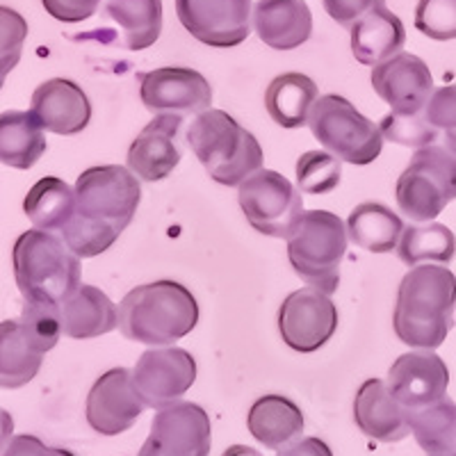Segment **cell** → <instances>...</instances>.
Returning <instances> with one entry per match:
<instances>
[{"label": "cell", "instance_id": "6da1fadb", "mask_svg": "<svg viewBox=\"0 0 456 456\" xmlns=\"http://www.w3.org/2000/svg\"><path fill=\"white\" fill-rule=\"evenodd\" d=\"M76 213L62 240L78 258H94L112 247L135 217L142 201L140 178L119 165L92 167L76 181Z\"/></svg>", "mask_w": 456, "mask_h": 456}, {"label": "cell", "instance_id": "7a4b0ae2", "mask_svg": "<svg viewBox=\"0 0 456 456\" xmlns=\"http://www.w3.org/2000/svg\"><path fill=\"white\" fill-rule=\"evenodd\" d=\"M456 276L445 265H418L399 283L393 327L404 345L441 347L454 327Z\"/></svg>", "mask_w": 456, "mask_h": 456}, {"label": "cell", "instance_id": "3957f363", "mask_svg": "<svg viewBox=\"0 0 456 456\" xmlns=\"http://www.w3.org/2000/svg\"><path fill=\"white\" fill-rule=\"evenodd\" d=\"M199 324V304L185 285L156 281L137 285L119 304V329L128 340L167 347Z\"/></svg>", "mask_w": 456, "mask_h": 456}, {"label": "cell", "instance_id": "277c9868", "mask_svg": "<svg viewBox=\"0 0 456 456\" xmlns=\"http://www.w3.org/2000/svg\"><path fill=\"white\" fill-rule=\"evenodd\" d=\"M12 265L23 301L62 306L83 285L78 256L64 240L39 228L19 235L12 249Z\"/></svg>", "mask_w": 456, "mask_h": 456}, {"label": "cell", "instance_id": "5b68a950", "mask_svg": "<svg viewBox=\"0 0 456 456\" xmlns=\"http://www.w3.org/2000/svg\"><path fill=\"white\" fill-rule=\"evenodd\" d=\"M187 144L215 183L242 185L263 169V149L249 130L224 110H206L187 128Z\"/></svg>", "mask_w": 456, "mask_h": 456}, {"label": "cell", "instance_id": "8992f818", "mask_svg": "<svg viewBox=\"0 0 456 456\" xmlns=\"http://www.w3.org/2000/svg\"><path fill=\"white\" fill-rule=\"evenodd\" d=\"M347 254V226L327 210H308L288 238V258L308 288L331 297L340 285V265Z\"/></svg>", "mask_w": 456, "mask_h": 456}, {"label": "cell", "instance_id": "52a82bcc", "mask_svg": "<svg viewBox=\"0 0 456 456\" xmlns=\"http://www.w3.org/2000/svg\"><path fill=\"white\" fill-rule=\"evenodd\" d=\"M313 135L338 160L363 167L377 160L384 149V135L374 121L356 110L352 101L327 94L315 101L308 117Z\"/></svg>", "mask_w": 456, "mask_h": 456}, {"label": "cell", "instance_id": "ba28073f", "mask_svg": "<svg viewBox=\"0 0 456 456\" xmlns=\"http://www.w3.org/2000/svg\"><path fill=\"white\" fill-rule=\"evenodd\" d=\"M399 210L411 222H434L456 199V156L443 146L415 151L397 181Z\"/></svg>", "mask_w": 456, "mask_h": 456}, {"label": "cell", "instance_id": "9c48e42d", "mask_svg": "<svg viewBox=\"0 0 456 456\" xmlns=\"http://www.w3.org/2000/svg\"><path fill=\"white\" fill-rule=\"evenodd\" d=\"M240 208L258 233L288 240L304 217V199L283 174L272 169L256 171L240 185Z\"/></svg>", "mask_w": 456, "mask_h": 456}, {"label": "cell", "instance_id": "30bf717a", "mask_svg": "<svg viewBox=\"0 0 456 456\" xmlns=\"http://www.w3.org/2000/svg\"><path fill=\"white\" fill-rule=\"evenodd\" d=\"M213 427L206 411L192 402H174L153 415L151 434L137 456H210Z\"/></svg>", "mask_w": 456, "mask_h": 456}, {"label": "cell", "instance_id": "8fae6325", "mask_svg": "<svg viewBox=\"0 0 456 456\" xmlns=\"http://www.w3.org/2000/svg\"><path fill=\"white\" fill-rule=\"evenodd\" d=\"M251 0H176V16L197 42L233 48L251 35Z\"/></svg>", "mask_w": 456, "mask_h": 456}, {"label": "cell", "instance_id": "7c38bea8", "mask_svg": "<svg viewBox=\"0 0 456 456\" xmlns=\"http://www.w3.org/2000/svg\"><path fill=\"white\" fill-rule=\"evenodd\" d=\"M338 329V308L329 295L315 288H301L285 297L279 311L283 342L299 354L324 347Z\"/></svg>", "mask_w": 456, "mask_h": 456}, {"label": "cell", "instance_id": "4fadbf2b", "mask_svg": "<svg viewBox=\"0 0 456 456\" xmlns=\"http://www.w3.org/2000/svg\"><path fill=\"white\" fill-rule=\"evenodd\" d=\"M133 381L144 404L158 411L178 402L192 388L197 381V361L181 347L149 349L137 361Z\"/></svg>", "mask_w": 456, "mask_h": 456}, {"label": "cell", "instance_id": "5bb4252c", "mask_svg": "<svg viewBox=\"0 0 456 456\" xmlns=\"http://www.w3.org/2000/svg\"><path fill=\"white\" fill-rule=\"evenodd\" d=\"M137 80L142 103L153 114H201L213 103V87L194 69L162 67L137 73Z\"/></svg>", "mask_w": 456, "mask_h": 456}, {"label": "cell", "instance_id": "9a60e30c", "mask_svg": "<svg viewBox=\"0 0 456 456\" xmlns=\"http://www.w3.org/2000/svg\"><path fill=\"white\" fill-rule=\"evenodd\" d=\"M146 404L133 381V372L112 368L94 381L87 395L85 415L96 434L119 436L140 420Z\"/></svg>", "mask_w": 456, "mask_h": 456}, {"label": "cell", "instance_id": "2e32d148", "mask_svg": "<svg viewBox=\"0 0 456 456\" xmlns=\"http://www.w3.org/2000/svg\"><path fill=\"white\" fill-rule=\"evenodd\" d=\"M386 386L406 411H420L445 397L450 370L431 349L409 352L390 365Z\"/></svg>", "mask_w": 456, "mask_h": 456}, {"label": "cell", "instance_id": "e0dca14e", "mask_svg": "<svg viewBox=\"0 0 456 456\" xmlns=\"http://www.w3.org/2000/svg\"><path fill=\"white\" fill-rule=\"evenodd\" d=\"M372 87L393 114H422L434 94V78L420 57L402 51L374 67Z\"/></svg>", "mask_w": 456, "mask_h": 456}, {"label": "cell", "instance_id": "ac0fdd59", "mask_svg": "<svg viewBox=\"0 0 456 456\" xmlns=\"http://www.w3.org/2000/svg\"><path fill=\"white\" fill-rule=\"evenodd\" d=\"M181 126V114H156V119L144 126V130L133 140L126 158H128V169L140 181H162L176 169L183 156L178 146Z\"/></svg>", "mask_w": 456, "mask_h": 456}, {"label": "cell", "instance_id": "d6986e66", "mask_svg": "<svg viewBox=\"0 0 456 456\" xmlns=\"http://www.w3.org/2000/svg\"><path fill=\"white\" fill-rule=\"evenodd\" d=\"M30 112L44 130L55 135H78L92 119V103L78 83L53 78L32 92Z\"/></svg>", "mask_w": 456, "mask_h": 456}, {"label": "cell", "instance_id": "ffe728a7", "mask_svg": "<svg viewBox=\"0 0 456 456\" xmlns=\"http://www.w3.org/2000/svg\"><path fill=\"white\" fill-rule=\"evenodd\" d=\"M354 420L379 443H399L411 434V411L399 404L386 381L368 379L354 399Z\"/></svg>", "mask_w": 456, "mask_h": 456}, {"label": "cell", "instance_id": "44dd1931", "mask_svg": "<svg viewBox=\"0 0 456 456\" xmlns=\"http://www.w3.org/2000/svg\"><path fill=\"white\" fill-rule=\"evenodd\" d=\"M254 30L274 51H295L313 35V14L306 0H258Z\"/></svg>", "mask_w": 456, "mask_h": 456}, {"label": "cell", "instance_id": "7402d4cb", "mask_svg": "<svg viewBox=\"0 0 456 456\" xmlns=\"http://www.w3.org/2000/svg\"><path fill=\"white\" fill-rule=\"evenodd\" d=\"M247 427L251 436L267 450L283 452L304 434V413L292 399L283 395L258 397L247 415Z\"/></svg>", "mask_w": 456, "mask_h": 456}, {"label": "cell", "instance_id": "603a6c76", "mask_svg": "<svg viewBox=\"0 0 456 456\" xmlns=\"http://www.w3.org/2000/svg\"><path fill=\"white\" fill-rule=\"evenodd\" d=\"M119 327V311L110 297L94 285L83 283L62 304V331L73 340H89Z\"/></svg>", "mask_w": 456, "mask_h": 456}, {"label": "cell", "instance_id": "cb8c5ba5", "mask_svg": "<svg viewBox=\"0 0 456 456\" xmlns=\"http://www.w3.org/2000/svg\"><path fill=\"white\" fill-rule=\"evenodd\" d=\"M406 42L404 23L386 7L365 14L352 28V53L365 67H379L402 53Z\"/></svg>", "mask_w": 456, "mask_h": 456}, {"label": "cell", "instance_id": "d4e9b609", "mask_svg": "<svg viewBox=\"0 0 456 456\" xmlns=\"http://www.w3.org/2000/svg\"><path fill=\"white\" fill-rule=\"evenodd\" d=\"M48 142L32 112H0V162L14 169H30L42 160Z\"/></svg>", "mask_w": 456, "mask_h": 456}, {"label": "cell", "instance_id": "484cf974", "mask_svg": "<svg viewBox=\"0 0 456 456\" xmlns=\"http://www.w3.org/2000/svg\"><path fill=\"white\" fill-rule=\"evenodd\" d=\"M42 363L44 354L35 347L23 322H0V388H23L39 374Z\"/></svg>", "mask_w": 456, "mask_h": 456}, {"label": "cell", "instance_id": "4316f807", "mask_svg": "<svg viewBox=\"0 0 456 456\" xmlns=\"http://www.w3.org/2000/svg\"><path fill=\"white\" fill-rule=\"evenodd\" d=\"M317 85L304 73H283L276 76L265 92V108L274 124L281 128H301L308 124L315 105Z\"/></svg>", "mask_w": 456, "mask_h": 456}, {"label": "cell", "instance_id": "83f0119b", "mask_svg": "<svg viewBox=\"0 0 456 456\" xmlns=\"http://www.w3.org/2000/svg\"><path fill=\"white\" fill-rule=\"evenodd\" d=\"M404 222L384 203H361L347 219V235L356 247L370 254H388L397 249Z\"/></svg>", "mask_w": 456, "mask_h": 456}, {"label": "cell", "instance_id": "f1b7e54d", "mask_svg": "<svg viewBox=\"0 0 456 456\" xmlns=\"http://www.w3.org/2000/svg\"><path fill=\"white\" fill-rule=\"evenodd\" d=\"M23 213L39 231H62L76 213V190L62 178H42L30 187L23 201Z\"/></svg>", "mask_w": 456, "mask_h": 456}, {"label": "cell", "instance_id": "f546056e", "mask_svg": "<svg viewBox=\"0 0 456 456\" xmlns=\"http://www.w3.org/2000/svg\"><path fill=\"white\" fill-rule=\"evenodd\" d=\"M105 14L119 23L130 51H144L160 39L162 0H108Z\"/></svg>", "mask_w": 456, "mask_h": 456}, {"label": "cell", "instance_id": "4dcf8cb0", "mask_svg": "<svg viewBox=\"0 0 456 456\" xmlns=\"http://www.w3.org/2000/svg\"><path fill=\"white\" fill-rule=\"evenodd\" d=\"M411 434L429 456L456 454V404L443 397L411 413Z\"/></svg>", "mask_w": 456, "mask_h": 456}, {"label": "cell", "instance_id": "1f68e13d", "mask_svg": "<svg viewBox=\"0 0 456 456\" xmlns=\"http://www.w3.org/2000/svg\"><path fill=\"white\" fill-rule=\"evenodd\" d=\"M456 254V235L443 224L427 222L406 226L397 244L399 260L409 267L422 263H452Z\"/></svg>", "mask_w": 456, "mask_h": 456}, {"label": "cell", "instance_id": "d6a6232c", "mask_svg": "<svg viewBox=\"0 0 456 456\" xmlns=\"http://www.w3.org/2000/svg\"><path fill=\"white\" fill-rule=\"evenodd\" d=\"M342 160L329 151H308L297 160V185L299 192L329 194L340 185Z\"/></svg>", "mask_w": 456, "mask_h": 456}, {"label": "cell", "instance_id": "836d02e7", "mask_svg": "<svg viewBox=\"0 0 456 456\" xmlns=\"http://www.w3.org/2000/svg\"><path fill=\"white\" fill-rule=\"evenodd\" d=\"M21 322L35 347L42 354L51 352L62 336V306L23 301Z\"/></svg>", "mask_w": 456, "mask_h": 456}, {"label": "cell", "instance_id": "e575fe53", "mask_svg": "<svg viewBox=\"0 0 456 456\" xmlns=\"http://www.w3.org/2000/svg\"><path fill=\"white\" fill-rule=\"evenodd\" d=\"M381 135L384 140L395 142L402 146H413V149H425L438 140V130L429 124L427 112L422 114H386L381 119Z\"/></svg>", "mask_w": 456, "mask_h": 456}, {"label": "cell", "instance_id": "d590c367", "mask_svg": "<svg viewBox=\"0 0 456 456\" xmlns=\"http://www.w3.org/2000/svg\"><path fill=\"white\" fill-rule=\"evenodd\" d=\"M415 28L434 42L456 39V0H420L415 7Z\"/></svg>", "mask_w": 456, "mask_h": 456}, {"label": "cell", "instance_id": "8d00e7d4", "mask_svg": "<svg viewBox=\"0 0 456 456\" xmlns=\"http://www.w3.org/2000/svg\"><path fill=\"white\" fill-rule=\"evenodd\" d=\"M28 39V21L12 7L0 5V80L19 64Z\"/></svg>", "mask_w": 456, "mask_h": 456}, {"label": "cell", "instance_id": "74e56055", "mask_svg": "<svg viewBox=\"0 0 456 456\" xmlns=\"http://www.w3.org/2000/svg\"><path fill=\"white\" fill-rule=\"evenodd\" d=\"M427 119L438 133L443 130V140H445L447 151L456 156V85L436 89L431 94L429 103H427Z\"/></svg>", "mask_w": 456, "mask_h": 456}, {"label": "cell", "instance_id": "f35d334b", "mask_svg": "<svg viewBox=\"0 0 456 456\" xmlns=\"http://www.w3.org/2000/svg\"><path fill=\"white\" fill-rule=\"evenodd\" d=\"M322 3H324V10L333 21L340 28H349V30L365 14L379 10V7H386V0H322Z\"/></svg>", "mask_w": 456, "mask_h": 456}, {"label": "cell", "instance_id": "ab89813d", "mask_svg": "<svg viewBox=\"0 0 456 456\" xmlns=\"http://www.w3.org/2000/svg\"><path fill=\"white\" fill-rule=\"evenodd\" d=\"M44 10L62 23H83L96 14L101 0H42Z\"/></svg>", "mask_w": 456, "mask_h": 456}, {"label": "cell", "instance_id": "60d3db41", "mask_svg": "<svg viewBox=\"0 0 456 456\" xmlns=\"http://www.w3.org/2000/svg\"><path fill=\"white\" fill-rule=\"evenodd\" d=\"M0 456H76L73 452L64 450V447H48L44 445L37 436H14L10 445L3 450Z\"/></svg>", "mask_w": 456, "mask_h": 456}, {"label": "cell", "instance_id": "b9f144b4", "mask_svg": "<svg viewBox=\"0 0 456 456\" xmlns=\"http://www.w3.org/2000/svg\"><path fill=\"white\" fill-rule=\"evenodd\" d=\"M279 456H333V452L327 443L311 436V438H301L288 450L279 452Z\"/></svg>", "mask_w": 456, "mask_h": 456}, {"label": "cell", "instance_id": "7bdbcfd3", "mask_svg": "<svg viewBox=\"0 0 456 456\" xmlns=\"http://www.w3.org/2000/svg\"><path fill=\"white\" fill-rule=\"evenodd\" d=\"M12 434H14V418L10 415V411L0 409V452L10 445Z\"/></svg>", "mask_w": 456, "mask_h": 456}, {"label": "cell", "instance_id": "ee69618b", "mask_svg": "<svg viewBox=\"0 0 456 456\" xmlns=\"http://www.w3.org/2000/svg\"><path fill=\"white\" fill-rule=\"evenodd\" d=\"M222 456H263V454H260L258 450H254V447L233 445V447H228Z\"/></svg>", "mask_w": 456, "mask_h": 456}, {"label": "cell", "instance_id": "f6af8a7d", "mask_svg": "<svg viewBox=\"0 0 456 456\" xmlns=\"http://www.w3.org/2000/svg\"><path fill=\"white\" fill-rule=\"evenodd\" d=\"M3 83H5V80H0V89H3Z\"/></svg>", "mask_w": 456, "mask_h": 456}, {"label": "cell", "instance_id": "bcb514c9", "mask_svg": "<svg viewBox=\"0 0 456 456\" xmlns=\"http://www.w3.org/2000/svg\"><path fill=\"white\" fill-rule=\"evenodd\" d=\"M447 456H456V454H447Z\"/></svg>", "mask_w": 456, "mask_h": 456}]
</instances>
